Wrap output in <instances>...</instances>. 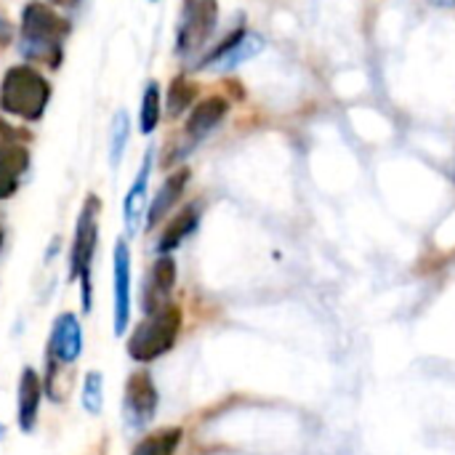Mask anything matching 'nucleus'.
Wrapping results in <instances>:
<instances>
[{"instance_id": "9d476101", "label": "nucleus", "mask_w": 455, "mask_h": 455, "mask_svg": "<svg viewBox=\"0 0 455 455\" xmlns=\"http://www.w3.org/2000/svg\"><path fill=\"white\" fill-rule=\"evenodd\" d=\"M155 155H157V147H149L144 152L141 165L136 171V179H133V184L128 187V192L123 197V224H125L128 237H136L139 229L144 227V219H147V208H149V176H152V168H155Z\"/></svg>"}, {"instance_id": "bb28decb", "label": "nucleus", "mask_w": 455, "mask_h": 455, "mask_svg": "<svg viewBox=\"0 0 455 455\" xmlns=\"http://www.w3.org/2000/svg\"><path fill=\"white\" fill-rule=\"evenodd\" d=\"M0 248H3V227H0Z\"/></svg>"}, {"instance_id": "1a4fd4ad", "label": "nucleus", "mask_w": 455, "mask_h": 455, "mask_svg": "<svg viewBox=\"0 0 455 455\" xmlns=\"http://www.w3.org/2000/svg\"><path fill=\"white\" fill-rule=\"evenodd\" d=\"M112 328L115 336H125L131 323V248L125 240L112 251Z\"/></svg>"}, {"instance_id": "f3484780", "label": "nucleus", "mask_w": 455, "mask_h": 455, "mask_svg": "<svg viewBox=\"0 0 455 455\" xmlns=\"http://www.w3.org/2000/svg\"><path fill=\"white\" fill-rule=\"evenodd\" d=\"M184 429L181 427H163L157 432H149L131 455H176L181 445Z\"/></svg>"}, {"instance_id": "b1692460", "label": "nucleus", "mask_w": 455, "mask_h": 455, "mask_svg": "<svg viewBox=\"0 0 455 455\" xmlns=\"http://www.w3.org/2000/svg\"><path fill=\"white\" fill-rule=\"evenodd\" d=\"M8 40H11V27H8V21L0 13V45H5Z\"/></svg>"}, {"instance_id": "cd10ccee", "label": "nucleus", "mask_w": 455, "mask_h": 455, "mask_svg": "<svg viewBox=\"0 0 455 455\" xmlns=\"http://www.w3.org/2000/svg\"><path fill=\"white\" fill-rule=\"evenodd\" d=\"M149 3H157V0H149Z\"/></svg>"}, {"instance_id": "4be33fe9", "label": "nucleus", "mask_w": 455, "mask_h": 455, "mask_svg": "<svg viewBox=\"0 0 455 455\" xmlns=\"http://www.w3.org/2000/svg\"><path fill=\"white\" fill-rule=\"evenodd\" d=\"M80 405L88 416H101L104 411V376L99 371H88L83 379V389H80Z\"/></svg>"}, {"instance_id": "f03ea898", "label": "nucleus", "mask_w": 455, "mask_h": 455, "mask_svg": "<svg viewBox=\"0 0 455 455\" xmlns=\"http://www.w3.org/2000/svg\"><path fill=\"white\" fill-rule=\"evenodd\" d=\"M51 101L48 77L32 64H13L0 80V112L24 123H37Z\"/></svg>"}, {"instance_id": "f8f14e48", "label": "nucleus", "mask_w": 455, "mask_h": 455, "mask_svg": "<svg viewBox=\"0 0 455 455\" xmlns=\"http://www.w3.org/2000/svg\"><path fill=\"white\" fill-rule=\"evenodd\" d=\"M45 352L51 357H56L59 363H64V365H75L77 363V357L83 352V328H80L77 315L61 312L53 320V328H51V339H48V349Z\"/></svg>"}, {"instance_id": "ddd939ff", "label": "nucleus", "mask_w": 455, "mask_h": 455, "mask_svg": "<svg viewBox=\"0 0 455 455\" xmlns=\"http://www.w3.org/2000/svg\"><path fill=\"white\" fill-rule=\"evenodd\" d=\"M43 403V379L35 368H21L19 387H16V424L24 435H32L37 427Z\"/></svg>"}, {"instance_id": "5701e85b", "label": "nucleus", "mask_w": 455, "mask_h": 455, "mask_svg": "<svg viewBox=\"0 0 455 455\" xmlns=\"http://www.w3.org/2000/svg\"><path fill=\"white\" fill-rule=\"evenodd\" d=\"M13 141L27 144V141H29V133H27V131L13 128L11 123H5V120L0 117V144H13Z\"/></svg>"}, {"instance_id": "393cba45", "label": "nucleus", "mask_w": 455, "mask_h": 455, "mask_svg": "<svg viewBox=\"0 0 455 455\" xmlns=\"http://www.w3.org/2000/svg\"><path fill=\"white\" fill-rule=\"evenodd\" d=\"M48 5H56V8H77L80 0H48Z\"/></svg>"}, {"instance_id": "423d86ee", "label": "nucleus", "mask_w": 455, "mask_h": 455, "mask_svg": "<svg viewBox=\"0 0 455 455\" xmlns=\"http://www.w3.org/2000/svg\"><path fill=\"white\" fill-rule=\"evenodd\" d=\"M227 112H229V101H227L224 96H208V99L197 101V104L192 107L187 123H184L181 136H179L176 144H173L176 152H171V155L163 160V165L179 163L181 157H187L189 152H195V147H197L203 139H208V136L221 125V120L227 117Z\"/></svg>"}, {"instance_id": "6e6552de", "label": "nucleus", "mask_w": 455, "mask_h": 455, "mask_svg": "<svg viewBox=\"0 0 455 455\" xmlns=\"http://www.w3.org/2000/svg\"><path fill=\"white\" fill-rule=\"evenodd\" d=\"M261 48H264L261 35L248 32L245 27H237L197 61V69H211V67L213 69H232V67L253 59L256 53H261Z\"/></svg>"}, {"instance_id": "20e7f679", "label": "nucleus", "mask_w": 455, "mask_h": 455, "mask_svg": "<svg viewBox=\"0 0 455 455\" xmlns=\"http://www.w3.org/2000/svg\"><path fill=\"white\" fill-rule=\"evenodd\" d=\"M181 325H184V315L176 304H168L160 312L147 315V320L136 325V331L128 336L125 355L139 365L160 360L176 347L181 336Z\"/></svg>"}, {"instance_id": "6ab92c4d", "label": "nucleus", "mask_w": 455, "mask_h": 455, "mask_svg": "<svg viewBox=\"0 0 455 455\" xmlns=\"http://www.w3.org/2000/svg\"><path fill=\"white\" fill-rule=\"evenodd\" d=\"M160 117H163V96H160V85L157 80H149L144 85V93H141V107H139V131L144 136L155 133L157 125H160Z\"/></svg>"}, {"instance_id": "9b49d317", "label": "nucleus", "mask_w": 455, "mask_h": 455, "mask_svg": "<svg viewBox=\"0 0 455 455\" xmlns=\"http://www.w3.org/2000/svg\"><path fill=\"white\" fill-rule=\"evenodd\" d=\"M176 288V261L173 256H157L152 269L144 277L141 288V309L144 315H155L171 304V293Z\"/></svg>"}, {"instance_id": "39448f33", "label": "nucleus", "mask_w": 455, "mask_h": 455, "mask_svg": "<svg viewBox=\"0 0 455 455\" xmlns=\"http://www.w3.org/2000/svg\"><path fill=\"white\" fill-rule=\"evenodd\" d=\"M219 24V0H184L179 24H176V40L173 51L179 59H192L200 53Z\"/></svg>"}, {"instance_id": "7ed1b4c3", "label": "nucleus", "mask_w": 455, "mask_h": 455, "mask_svg": "<svg viewBox=\"0 0 455 455\" xmlns=\"http://www.w3.org/2000/svg\"><path fill=\"white\" fill-rule=\"evenodd\" d=\"M99 216H101V200L96 195H88L77 213L72 248H69L67 280L80 283V304H83L85 315L91 312V304H93L91 272H93V259H96V248H99Z\"/></svg>"}, {"instance_id": "a211bd4d", "label": "nucleus", "mask_w": 455, "mask_h": 455, "mask_svg": "<svg viewBox=\"0 0 455 455\" xmlns=\"http://www.w3.org/2000/svg\"><path fill=\"white\" fill-rule=\"evenodd\" d=\"M197 99V85L187 75H176L168 83V96H165V115L171 120L181 117L187 109H192V101Z\"/></svg>"}, {"instance_id": "a878e982", "label": "nucleus", "mask_w": 455, "mask_h": 455, "mask_svg": "<svg viewBox=\"0 0 455 455\" xmlns=\"http://www.w3.org/2000/svg\"><path fill=\"white\" fill-rule=\"evenodd\" d=\"M3 437H5V427L0 424V443H3Z\"/></svg>"}, {"instance_id": "4468645a", "label": "nucleus", "mask_w": 455, "mask_h": 455, "mask_svg": "<svg viewBox=\"0 0 455 455\" xmlns=\"http://www.w3.org/2000/svg\"><path fill=\"white\" fill-rule=\"evenodd\" d=\"M189 179H192V171H189V168H179V171H173V173L160 184V189L155 192V197H152V203H149V208H147V219H144V227H147V229H155V227L176 208V203H179L181 195L187 192Z\"/></svg>"}, {"instance_id": "2eb2a0df", "label": "nucleus", "mask_w": 455, "mask_h": 455, "mask_svg": "<svg viewBox=\"0 0 455 455\" xmlns=\"http://www.w3.org/2000/svg\"><path fill=\"white\" fill-rule=\"evenodd\" d=\"M200 216H203V208H200V203H189V205H184L168 224H165V229H163V235L157 237V245H155V251H157V256H173V251L176 248H181L195 232H197V227H200Z\"/></svg>"}, {"instance_id": "412c9836", "label": "nucleus", "mask_w": 455, "mask_h": 455, "mask_svg": "<svg viewBox=\"0 0 455 455\" xmlns=\"http://www.w3.org/2000/svg\"><path fill=\"white\" fill-rule=\"evenodd\" d=\"M64 363H59L56 357H51L45 352V373H43V395H48L51 403H64L69 384L64 381Z\"/></svg>"}, {"instance_id": "aec40b11", "label": "nucleus", "mask_w": 455, "mask_h": 455, "mask_svg": "<svg viewBox=\"0 0 455 455\" xmlns=\"http://www.w3.org/2000/svg\"><path fill=\"white\" fill-rule=\"evenodd\" d=\"M128 141H131V115L125 109H117L109 125V165L112 168H120Z\"/></svg>"}, {"instance_id": "dca6fc26", "label": "nucleus", "mask_w": 455, "mask_h": 455, "mask_svg": "<svg viewBox=\"0 0 455 455\" xmlns=\"http://www.w3.org/2000/svg\"><path fill=\"white\" fill-rule=\"evenodd\" d=\"M29 168V149L21 141L0 144V200H11Z\"/></svg>"}, {"instance_id": "f257e3e1", "label": "nucleus", "mask_w": 455, "mask_h": 455, "mask_svg": "<svg viewBox=\"0 0 455 455\" xmlns=\"http://www.w3.org/2000/svg\"><path fill=\"white\" fill-rule=\"evenodd\" d=\"M69 35V21L53 11V5L43 0H32L21 11L19 37L21 56L35 64H45L48 69H59L64 64V40Z\"/></svg>"}, {"instance_id": "0eeeda50", "label": "nucleus", "mask_w": 455, "mask_h": 455, "mask_svg": "<svg viewBox=\"0 0 455 455\" xmlns=\"http://www.w3.org/2000/svg\"><path fill=\"white\" fill-rule=\"evenodd\" d=\"M157 405H160V395L149 371H133L125 379V392H123V416L128 429L133 432L147 429L157 413Z\"/></svg>"}]
</instances>
